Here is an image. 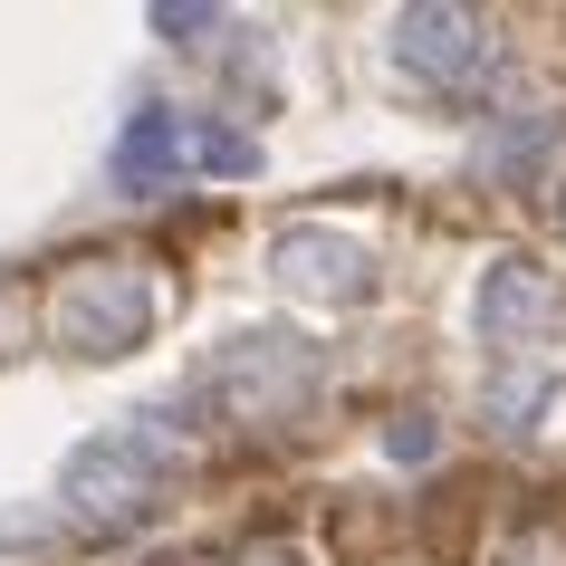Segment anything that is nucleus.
I'll use <instances>...</instances> for the list:
<instances>
[{
  "instance_id": "obj_16",
  "label": "nucleus",
  "mask_w": 566,
  "mask_h": 566,
  "mask_svg": "<svg viewBox=\"0 0 566 566\" xmlns=\"http://www.w3.org/2000/svg\"><path fill=\"white\" fill-rule=\"evenodd\" d=\"M20 327H30V298H20V289H0V346H10Z\"/></svg>"
},
{
  "instance_id": "obj_3",
  "label": "nucleus",
  "mask_w": 566,
  "mask_h": 566,
  "mask_svg": "<svg viewBox=\"0 0 566 566\" xmlns=\"http://www.w3.org/2000/svg\"><path fill=\"white\" fill-rule=\"evenodd\" d=\"M49 346L77 365H116L154 336V269L125 260V250H96V260H67L59 289H49Z\"/></svg>"
},
{
  "instance_id": "obj_13",
  "label": "nucleus",
  "mask_w": 566,
  "mask_h": 566,
  "mask_svg": "<svg viewBox=\"0 0 566 566\" xmlns=\"http://www.w3.org/2000/svg\"><path fill=\"white\" fill-rule=\"evenodd\" d=\"M490 566H566V537L547 528V518H528V528L500 537V557H490Z\"/></svg>"
},
{
  "instance_id": "obj_5",
  "label": "nucleus",
  "mask_w": 566,
  "mask_h": 566,
  "mask_svg": "<svg viewBox=\"0 0 566 566\" xmlns=\"http://www.w3.org/2000/svg\"><path fill=\"white\" fill-rule=\"evenodd\" d=\"M269 279L307 307H365L375 298V250L356 231H327V221H279L269 231Z\"/></svg>"
},
{
  "instance_id": "obj_4",
  "label": "nucleus",
  "mask_w": 566,
  "mask_h": 566,
  "mask_svg": "<svg viewBox=\"0 0 566 566\" xmlns=\"http://www.w3.org/2000/svg\"><path fill=\"white\" fill-rule=\"evenodd\" d=\"M385 49H394V67H403L413 87H432V96H461V87H480V77L500 67V30H490L480 10H461V0H413V10H394Z\"/></svg>"
},
{
  "instance_id": "obj_11",
  "label": "nucleus",
  "mask_w": 566,
  "mask_h": 566,
  "mask_svg": "<svg viewBox=\"0 0 566 566\" xmlns=\"http://www.w3.org/2000/svg\"><path fill=\"white\" fill-rule=\"evenodd\" d=\"M192 164L202 174H260V145L231 135V125H192Z\"/></svg>"
},
{
  "instance_id": "obj_12",
  "label": "nucleus",
  "mask_w": 566,
  "mask_h": 566,
  "mask_svg": "<svg viewBox=\"0 0 566 566\" xmlns=\"http://www.w3.org/2000/svg\"><path fill=\"white\" fill-rule=\"evenodd\" d=\"M154 30L174 39V49H211V30H231V20L202 10V0H164V10H154Z\"/></svg>"
},
{
  "instance_id": "obj_2",
  "label": "nucleus",
  "mask_w": 566,
  "mask_h": 566,
  "mask_svg": "<svg viewBox=\"0 0 566 566\" xmlns=\"http://www.w3.org/2000/svg\"><path fill=\"white\" fill-rule=\"evenodd\" d=\"M174 500V432L164 422H116L59 461V528L125 537Z\"/></svg>"
},
{
  "instance_id": "obj_10",
  "label": "nucleus",
  "mask_w": 566,
  "mask_h": 566,
  "mask_svg": "<svg viewBox=\"0 0 566 566\" xmlns=\"http://www.w3.org/2000/svg\"><path fill=\"white\" fill-rule=\"evenodd\" d=\"M59 509H0V566H49Z\"/></svg>"
},
{
  "instance_id": "obj_6",
  "label": "nucleus",
  "mask_w": 566,
  "mask_h": 566,
  "mask_svg": "<svg viewBox=\"0 0 566 566\" xmlns=\"http://www.w3.org/2000/svg\"><path fill=\"white\" fill-rule=\"evenodd\" d=\"M471 327L480 346L500 365H528L547 336H557V279L528 260V250H500V260L480 269V289H471Z\"/></svg>"
},
{
  "instance_id": "obj_18",
  "label": "nucleus",
  "mask_w": 566,
  "mask_h": 566,
  "mask_svg": "<svg viewBox=\"0 0 566 566\" xmlns=\"http://www.w3.org/2000/svg\"><path fill=\"white\" fill-rule=\"evenodd\" d=\"M164 566H174V557H164Z\"/></svg>"
},
{
  "instance_id": "obj_17",
  "label": "nucleus",
  "mask_w": 566,
  "mask_h": 566,
  "mask_svg": "<svg viewBox=\"0 0 566 566\" xmlns=\"http://www.w3.org/2000/svg\"><path fill=\"white\" fill-rule=\"evenodd\" d=\"M557 221H566V192H557Z\"/></svg>"
},
{
  "instance_id": "obj_14",
  "label": "nucleus",
  "mask_w": 566,
  "mask_h": 566,
  "mask_svg": "<svg viewBox=\"0 0 566 566\" xmlns=\"http://www.w3.org/2000/svg\"><path fill=\"white\" fill-rule=\"evenodd\" d=\"M432 442H442V432H432V413H394V432H385L394 461H432Z\"/></svg>"
},
{
  "instance_id": "obj_8",
  "label": "nucleus",
  "mask_w": 566,
  "mask_h": 566,
  "mask_svg": "<svg viewBox=\"0 0 566 566\" xmlns=\"http://www.w3.org/2000/svg\"><path fill=\"white\" fill-rule=\"evenodd\" d=\"M547 145H557V116H547V106H509V116L480 135V174L490 182H528L537 164H547Z\"/></svg>"
},
{
  "instance_id": "obj_15",
  "label": "nucleus",
  "mask_w": 566,
  "mask_h": 566,
  "mask_svg": "<svg viewBox=\"0 0 566 566\" xmlns=\"http://www.w3.org/2000/svg\"><path fill=\"white\" fill-rule=\"evenodd\" d=\"M231 566H307V557H298V547H289V537H250V547H240Z\"/></svg>"
},
{
  "instance_id": "obj_1",
  "label": "nucleus",
  "mask_w": 566,
  "mask_h": 566,
  "mask_svg": "<svg viewBox=\"0 0 566 566\" xmlns=\"http://www.w3.org/2000/svg\"><path fill=\"white\" fill-rule=\"evenodd\" d=\"M327 385V346H307L298 327H231L192 365L182 413H211L231 432H269V422H298Z\"/></svg>"
},
{
  "instance_id": "obj_9",
  "label": "nucleus",
  "mask_w": 566,
  "mask_h": 566,
  "mask_svg": "<svg viewBox=\"0 0 566 566\" xmlns=\"http://www.w3.org/2000/svg\"><path fill=\"white\" fill-rule=\"evenodd\" d=\"M547 365H500L490 375V394H480V413H490V432H528L537 413H547Z\"/></svg>"
},
{
  "instance_id": "obj_7",
  "label": "nucleus",
  "mask_w": 566,
  "mask_h": 566,
  "mask_svg": "<svg viewBox=\"0 0 566 566\" xmlns=\"http://www.w3.org/2000/svg\"><path fill=\"white\" fill-rule=\"evenodd\" d=\"M182 164H192V125L164 116V106H145V116L116 135V182L125 192H174Z\"/></svg>"
}]
</instances>
